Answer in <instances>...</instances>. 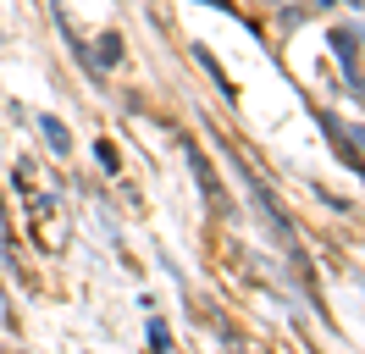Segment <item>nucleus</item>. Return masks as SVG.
Listing matches in <instances>:
<instances>
[{"label": "nucleus", "instance_id": "obj_1", "mask_svg": "<svg viewBox=\"0 0 365 354\" xmlns=\"http://www.w3.org/2000/svg\"><path fill=\"white\" fill-rule=\"evenodd\" d=\"M100 61H106V66L122 61V39H116V34H106V39H100Z\"/></svg>", "mask_w": 365, "mask_h": 354}, {"label": "nucleus", "instance_id": "obj_2", "mask_svg": "<svg viewBox=\"0 0 365 354\" xmlns=\"http://www.w3.org/2000/svg\"><path fill=\"white\" fill-rule=\"evenodd\" d=\"M45 138H50V150H67V128L61 122H45Z\"/></svg>", "mask_w": 365, "mask_h": 354}]
</instances>
